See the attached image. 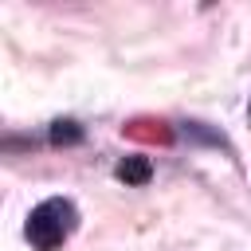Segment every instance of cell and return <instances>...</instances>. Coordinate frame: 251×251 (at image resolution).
I'll return each mask as SVG.
<instances>
[{"label": "cell", "instance_id": "cell-1", "mask_svg": "<svg viewBox=\"0 0 251 251\" xmlns=\"http://www.w3.org/2000/svg\"><path fill=\"white\" fill-rule=\"evenodd\" d=\"M75 224H78L75 204L63 200V196H51V200H43V204L31 208V216H27V239H31L35 251H55V247L67 243V235L75 231Z\"/></svg>", "mask_w": 251, "mask_h": 251}, {"label": "cell", "instance_id": "cell-2", "mask_svg": "<svg viewBox=\"0 0 251 251\" xmlns=\"http://www.w3.org/2000/svg\"><path fill=\"white\" fill-rule=\"evenodd\" d=\"M118 176H122L126 184H149V176H153V165H149L145 157H126V161L118 165Z\"/></svg>", "mask_w": 251, "mask_h": 251}, {"label": "cell", "instance_id": "cell-3", "mask_svg": "<svg viewBox=\"0 0 251 251\" xmlns=\"http://www.w3.org/2000/svg\"><path fill=\"white\" fill-rule=\"evenodd\" d=\"M51 141L55 145H78L82 141V126L78 122H55L51 126Z\"/></svg>", "mask_w": 251, "mask_h": 251}, {"label": "cell", "instance_id": "cell-4", "mask_svg": "<svg viewBox=\"0 0 251 251\" xmlns=\"http://www.w3.org/2000/svg\"><path fill=\"white\" fill-rule=\"evenodd\" d=\"M184 133H188L192 141H208V145H227V141H224V133H212V129H204V122H188V126H184Z\"/></svg>", "mask_w": 251, "mask_h": 251}, {"label": "cell", "instance_id": "cell-5", "mask_svg": "<svg viewBox=\"0 0 251 251\" xmlns=\"http://www.w3.org/2000/svg\"><path fill=\"white\" fill-rule=\"evenodd\" d=\"M247 114H251V106H247Z\"/></svg>", "mask_w": 251, "mask_h": 251}]
</instances>
